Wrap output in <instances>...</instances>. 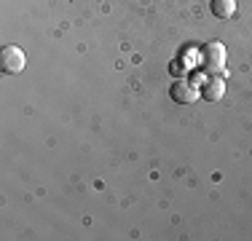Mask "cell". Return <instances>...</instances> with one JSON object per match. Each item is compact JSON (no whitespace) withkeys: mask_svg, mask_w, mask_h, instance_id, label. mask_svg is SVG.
<instances>
[{"mask_svg":"<svg viewBox=\"0 0 252 241\" xmlns=\"http://www.w3.org/2000/svg\"><path fill=\"white\" fill-rule=\"evenodd\" d=\"M201 67L207 72H223L225 70V46L220 40H212L201 48Z\"/></svg>","mask_w":252,"mask_h":241,"instance_id":"1","label":"cell"},{"mask_svg":"<svg viewBox=\"0 0 252 241\" xmlns=\"http://www.w3.org/2000/svg\"><path fill=\"white\" fill-rule=\"evenodd\" d=\"M25 64H27V59H25V51L19 46H5L0 51V70L8 72V75H19L25 70Z\"/></svg>","mask_w":252,"mask_h":241,"instance_id":"2","label":"cell"},{"mask_svg":"<svg viewBox=\"0 0 252 241\" xmlns=\"http://www.w3.org/2000/svg\"><path fill=\"white\" fill-rule=\"evenodd\" d=\"M199 86L196 83H190V81H177L175 86L169 89V96L177 102V105H190V102H196L199 99Z\"/></svg>","mask_w":252,"mask_h":241,"instance_id":"3","label":"cell"},{"mask_svg":"<svg viewBox=\"0 0 252 241\" xmlns=\"http://www.w3.org/2000/svg\"><path fill=\"white\" fill-rule=\"evenodd\" d=\"M223 94H225V83H223V78H209V81L204 83V89H201V96H204V99H209V102L223 99Z\"/></svg>","mask_w":252,"mask_h":241,"instance_id":"4","label":"cell"},{"mask_svg":"<svg viewBox=\"0 0 252 241\" xmlns=\"http://www.w3.org/2000/svg\"><path fill=\"white\" fill-rule=\"evenodd\" d=\"M209 5H212V14L218 19H231L236 14V0H212Z\"/></svg>","mask_w":252,"mask_h":241,"instance_id":"5","label":"cell"}]
</instances>
